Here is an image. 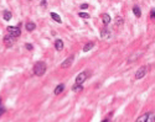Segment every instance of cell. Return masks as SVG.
I'll return each instance as SVG.
<instances>
[{
  "mask_svg": "<svg viewBox=\"0 0 155 122\" xmlns=\"http://www.w3.org/2000/svg\"><path fill=\"white\" fill-rule=\"evenodd\" d=\"M46 63L45 62H37L35 65H34V73H35V75H37V76H41V75H44L45 73H46Z\"/></svg>",
  "mask_w": 155,
  "mask_h": 122,
  "instance_id": "cell-1",
  "label": "cell"
},
{
  "mask_svg": "<svg viewBox=\"0 0 155 122\" xmlns=\"http://www.w3.org/2000/svg\"><path fill=\"white\" fill-rule=\"evenodd\" d=\"M6 30H8L9 35H10L11 37H14V38H16V37H19V36L21 35V29H20V26H9Z\"/></svg>",
  "mask_w": 155,
  "mask_h": 122,
  "instance_id": "cell-2",
  "label": "cell"
},
{
  "mask_svg": "<svg viewBox=\"0 0 155 122\" xmlns=\"http://www.w3.org/2000/svg\"><path fill=\"white\" fill-rule=\"evenodd\" d=\"M87 78H88V72H82V73H80L78 75L76 76V84L82 85V84L86 81Z\"/></svg>",
  "mask_w": 155,
  "mask_h": 122,
  "instance_id": "cell-3",
  "label": "cell"
},
{
  "mask_svg": "<svg viewBox=\"0 0 155 122\" xmlns=\"http://www.w3.org/2000/svg\"><path fill=\"white\" fill-rule=\"evenodd\" d=\"M146 70H148L146 67H140V68L136 70V73H135V79H141V78L146 74Z\"/></svg>",
  "mask_w": 155,
  "mask_h": 122,
  "instance_id": "cell-4",
  "label": "cell"
},
{
  "mask_svg": "<svg viewBox=\"0 0 155 122\" xmlns=\"http://www.w3.org/2000/svg\"><path fill=\"white\" fill-rule=\"evenodd\" d=\"M73 59H74V57H73V56H71V57H68L67 59H65V61H63V63L61 64V68H62V69L68 68V67L73 63Z\"/></svg>",
  "mask_w": 155,
  "mask_h": 122,
  "instance_id": "cell-5",
  "label": "cell"
},
{
  "mask_svg": "<svg viewBox=\"0 0 155 122\" xmlns=\"http://www.w3.org/2000/svg\"><path fill=\"white\" fill-rule=\"evenodd\" d=\"M14 41H15V38L11 37L10 35H6V36L4 37V43H5L8 47H11V46L14 45Z\"/></svg>",
  "mask_w": 155,
  "mask_h": 122,
  "instance_id": "cell-6",
  "label": "cell"
},
{
  "mask_svg": "<svg viewBox=\"0 0 155 122\" xmlns=\"http://www.w3.org/2000/svg\"><path fill=\"white\" fill-rule=\"evenodd\" d=\"M55 48H56V51H62L63 49V41L62 40H56L55 41Z\"/></svg>",
  "mask_w": 155,
  "mask_h": 122,
  "instance_id": "cell-7",
  "label": "cell"
},
{
  "mask_svg": "<svg viewBox=\"0 0 155 122\" xmlns=\"http://www.w3.org/2000/svg\"><path fill=\"white\" fill-rule=\"evenodd\" d=\"M25 29H26V31L31 32V31H34V30L36 29V25H35L32 21H30V22H27V24L25 25Z\"/></svg>",
  "mask_w": 155,
  "mask_h": 122,
  "instance_id": "cell-8",
  "label": "cell"
},
{
  "mask_svg": "<svg viewBox=\"0 0 155 122\" xmlns=\"http://www.w3.org/2000/svg\"><path fill=\"white\" fill-rule=\"evenodd\" d=\"M102 21H103V24L107 26V25H109L111 24V16L108 15V14H103L102 15Z\"/></svg>",
  "mask_w": 155,
  "mask_h": 122,
  "instance_id": "cell-9",
  "label": "cell"
},
{
  "mask_svg": "<svg viewBox=\"0 0 155 122\" xmlns=\"http://www.w3.org/2000/svg\"><path fill=\"white\" fill-rule=\"evenodd\" d=\"M63 89H65V85H63V84L57 85V86H56V89H55V91H53V92H55V95H60V94L63 91Z\"/></svg>",
  "mask_w": 155,
  "mask_h": 122,
  "instance_id": "cell-10",
  "label": "cell"
},
{
  "mask_svg": "<svg viewBox=\"0 0 155 122\" xmlns=\"http://www.w3.org/2000/svg\"><path fill=\"white\" fill-rule=\"evenodd\" d=\"M109 33H111V32H109L107 29H102V30H101V37H102V38H108V37L111 36Z\"/></svg>",
  "mask_w": 155,
  "mask_h": 122,
  "instance_id": "cell-11",
  "label": "cell"
},
{
  "mask_svg": "<svg viewBox=\"0 0 155 122\" xmlns=\"http://www.w3.org/2000/svg\"><path fill=\"white\" fill-rule=\"evenodd\" d=\"M82 90H83V86L80 85V84H74V85L72 86V91H74V92H80V91H82Z\"/></svg>",
  "mask_w": 155,
  "mask_h": 122,
  "instance_id": "cell-12",
  "label": "cell"
},
{
  "mask_svg": "<svg viewBox=\"0 0 155 122\" xmlns=\"http://www.w3.org/2000/svg\"><path fill=\"white\" fill-rule=\"evenodd\" d=\"M3 17H4V20H5V21H10V19L13 17V14H11L10 11H4Z\"/></svg>",
  "mask_w": 155,
  "mask_h": 122,
  "instance_id": "cell-13",
  "label": "cell"
},
{
  "mask_svg": "<svg viewBox=\"0 0 155 122\" xmlns=\"http://www.w3.org/2000/svg\"><path fill=\"white\" fill-rule=\"evenodd\" d=\"M93 47H94V43H93V42H88V43L83 47V52H88V51H91Z\"/></svg>",
  "mask_w": 155,
  "mask_h": 122,
  "instance_id": "cell-14",
  "label": "cell"
},
{
  "mask_svg": "<svg viewBox=\"0 0 155 122\" xmlns=\"http://www.w3.org/2000/svg\"><path fill=\"white\" fill-rule=\"evenodd\" d=\"M133 13H134V15H135L136 17H140V16H141V10L139 9V6H134V8H133Z\"/></svg>",
  "mask_w": 155,
  "mask_h": 122,
  "instance_id": "cell-15",
  "label": "cell"
},
{
  "mask_svg": "<svg viewBox=\"0 0 155 122\" xmlns=\"http://www.w3.org/2000/svg\"><path fill=\"white\" fill-rule=\"evenodd\" d=\"M51 17H52V19H53V20H55L56 22H60V24L62 22L61 17H60V16H58V15H57L56 13H51Z\"/></svg>",
  "mask_w": 155,
  "mask_h": 122,
  "instance_id": "cell-16",
  "label": "cell"
},
{
  "mask_svg": "<svg viewBox=\"0 0 155 122\" xmlns=\"http://www.w3.org/2000/svg\"><path fill=\"white\" fill-rule=\"evenodd\" d=\"M149 113V112H148ZM148 113H144V115H141L135 122H146V117H148Z\"/></svg>",
  "mask_w": 155,
  "mask_h": 122,
  "instance_id": "cell-17",
  "label": "cell"
},
{
  "mask_svg": "<svg viewBox=\"0 0 155 122\" xmlns=\"http://www.w3.org/2000/svg\"><path fill=\"white\" fill-rule=\"evenodd\" d=\"M123 22H124L123 17H119V16H118V17L115 19V25H117V26H122V25H123Z\"/></svg>",
  "mask_w": 155,
  "mask_h": 122,
  "instance_id": "cell-18",
  "label": "cell"
},
{
  "mask_svg": "<svg viewBox=\"0 0 155 122\" xmlns=\"http://www.w3.org/2000/svg\"><path fill=\"white\" fill-rule=\"evenodd\" d=\"M146 122H155V117H154V115H153V113H148Z\"/></svg>",
  "mask_w": 155,
  "mask_h": 122,
  "instance_id": "cell-19",
  "label": "cell"
},
{
  "mask_svg": "<svg viewBox=\"0 0 155 122\" xmlns=\"http://www.w3.org/2000/svg\"><path fill=\"white\" fill-rule=\"evenodd\" d=\"M78 15H80V17H82V19H89V14H87V13H83V11H82V13H80Z\"/></svg>",
  "mask_w": 155,
  "mask_h": 122,
  "instance_id": "cell-20",
  "label": "cell"
},
{
  "mask_svg": "<svg viewBox=\"0 0 155 122\" xmlns=\"http://www.w3.org/2000/svg\"><path fill=\"white\" fill-rule=\"evenodd\" d=\"M26 49H29V51H32L34 49V47H32V45H30V43H26Z\"/></svg>",
  "mask_w": 155,
  "mask_h": 122,
  "instance_id": "cell-21",
  "label": "cell"
},
{
  "mask_svg": "<svg viewBox=\"0 0 155 122\" xmlns=\"http://www.w3.org/2000/svg\"><path fill=\"white\" fill-rule=\"evenodd\" d=\"M4 113V107L1 106V99H0V115Z\"/></svg>",
  "mask_w": 155,
  "mask_h": 122,
  "instance_id": "cell-22",
  "label": "cell"
},
{
  "mask_svg": "<svg viewBox=\"0 0 155 122\" xmlns=\"http://www.w3.org/2000/svg\"><path fill=\"white\" fill-rule=\"evenodd\" d=\"M150 16H151L153 19L155 17V9H153V10H151V13H150Z\"/></svg>",
  "mask_w": 155,
  "mask_h": 122,
  "instance_id": "cell-23",
  "label": "cell"
},
{
  "mask_svg": "<svg viewBox=\"0 0 155 122\" xmlns=\"http://www.w3.org/2000/svg\"><path fill=\"white\" fill-rule=\"evenodd\" d=\"M41 6H42V8L46 6V0H42V1H41Z\"/></svg>",
  "mask_w": 155,
  "mask_h": 122,
  "instance_id": "cell-24",
  "label": "cell"
},
{
  "mask_svg": "<svg viewBox=\"0 0 155 122\" xmlns=\"http://www.w3.org/2000/svg\"><path fill=\"white\" fill-rule=\"evenodd\" d=\"M81 8H82V9H87V8H88V4H82Z\"/></svg>",
  "mask_w": 155,
  "mask_h": 122,
  "instance_id": "cell-25",
  "label": "cell"
},
{
  "mask_svg": "<svg viewBox=\"0 0 155 122\" xmlns=\"http://www.w3.org/2000/svg\"><path fill=\"white\" fill-rule=\"evenodd\" d=\"M102 122H109V121H108V120H104V121H102Z\"/></svg>",
  "mask_w": 155,
  "mask_h": 122,
  "instance_id": "cell-26",
  "label": "cell"
}]
</instances>
